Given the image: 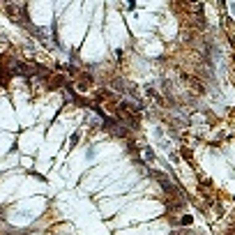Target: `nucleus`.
<instances>
[{
	"label": "nucleus",
	"instance_id": "f257e3e1",
	"mask_svg": "<svg viewBox=\"0 0 235 235\" xmlns=\"http://www.w3.org/2000/svg\"><path fill=\"white\" fill-rule=\"evenodd\" d=\"M35 72H37L35 65H19L16 67V74H21V76H30V74H35Z\"/></svg>",
	"mask_w": 235,
	"mask_h": 235
},
{
	"label": "nucleus",
	"instance_id": "f03ea898",
	"mask_svg": "<svg viewBox=\"0 0 235 235\" xmlns=\"http://www.w3.org/2000/svg\"><path fill=\"white\" fill-rule=\"evenodd\" d=\"M0 233H2V224H0Z\"/></svg>",
	"mask_w": 235,
	"mask_h": 235
}]
</instances>
